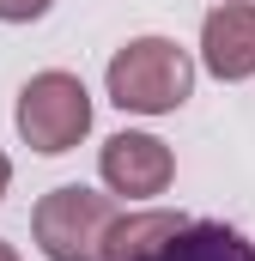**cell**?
<instances>
[{"label": "cell", "instance_id": "obj_2", "mask_svg": "<svg viewBox=\"0 0 255 261\" xmlns=\"http://www.w3.org/2000/svg\"><path fill=\"white\" fill-rule=\"evenodd\" d=\"M31 225H37V243H43L49 261H104L110 231H116V200L67 182V189L37 200Z\"/></svg>", "mask_w": 255, "mask_h": 261}, {"label": "cell", "instance_id": "obj_7", "mask_svg": "<svg viewBox=\"0 0 255 261\" xmlns=\"http://www.w3.org/2000/svg\"><path fill=\"white\" fill-rule=\"evenodd\" d=\"M183 231V219L176 213H140V219H116V231H110V249L104 261H152L170 237Z\"/></svg>", "mask_w": 255, "mask_h": 261}, {"label": "cell", "instance_id": "obj_10", "mask_svg": "<svg viewBox=\"0 0 255 261\" xmlns=\"http://www.w3.org/2000/svg\"><path fill=\"white\" fill-rule=\"evenodd\" d=\"M0 261H18V255H12V249H6V243H0Z\"/></svg>", "mask_w": 255, "mask_h": 261}, {"label": "cell", "instance_id": "obj_8", "mask_svg": "<svg viewBox=\"0 0 255 261\" xmlns=\"http://www.w3.org/2000/svg\"><path fill=\"white\" fill-rule=\"evenodd\" d=\"M43 12H49V0H0V18H12V24L43 18Z\"/></svg>", "mask_w": 255, "mask_h": 261}, {"label": "cell", "instance_id": "obj_3", "mask_svg": "<svg viewBox=\"0 0 255 261\" xmlns=\"http://www.w3.org/2000/svg\"><path fill=\"white\" fill-rule=\"evenodd\" d=\"M91 128V97L73 73H37L18 91V134L37 152H67Z\"/></svg>", "mask_w": 255, "mask_h": 261}, {"label": "cell", "instance_id": "obj_6", "mask_svg": "<svg viewBox=\"0 0 255 261\" xmlns=\"http://www.w3.org/2000/svg\"><path fill=\"white\" fill-rule=\"evenodd\" d=\"M152 261H255V249L225 225H183Z\"/></svg>", "mask_w": 255, "mask_h": 261}, {"label": "cell", "instance_id": "obj_4", "mask_svg": "<svg viewBox=\"0 0 255 261\" xmlns=\"http://www.w3.org/2000/svg\"><path fill=\"white\" fill-rule=\"evenodd\" d=\"M104 182L116 195H158L170 182V146L152 140V134H116L104 146Z\"/></svg>", "mask_w": 255, "mask_h": 261}, {"label": "cell", "instance_id": "obj_9", "mask_svg": "<svg viewBox=\"0 0 255 261\" xmlns=\"http://www.w3.org/2000/svg\"><path fill=\"white\" fill-rule=\"evenodd\" d=\"M6 182H12V164H6V158H0V195H6Z\"/></svg>", "mask_w": 255, "mask_h": 261}, {"label": "cell", "instance_id": "obj_1", "mask_svg": "<svg viewBox=\"0 0 255 261\" xmlns=\"http://www.w3.org/2000/svg\"><path fill=\"white\" fill-rule=\"evenodd\" d=\"M189 91H194V67H189V55H183L176 43H164V37H140V43H128L122 55L110 61V97H116L122 110L164 116V110H176Z\"/></svg>", "mask_w": 255, "mask_h": 261}, {"label": "cell", "instance_id": "obj_5", "mask_svg": "<svg viewBox=\"0 0 255 261\" xmlns=\"http://www.w3.org/2000/svg\"><path fill=\"white\" fill-rule=\"evenodd\" d=\"M200 55L219 79H249L255 73V6L231 0L219 12H207L200 24Z\"/></svg>", "mask_w": 255, "mask_h": 261}]
</instances>
